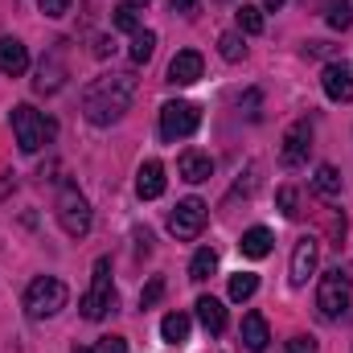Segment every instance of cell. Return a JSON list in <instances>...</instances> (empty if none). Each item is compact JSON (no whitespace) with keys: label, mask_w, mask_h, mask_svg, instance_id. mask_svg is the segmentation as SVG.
Returning <instances> with one entry per match:
<instances>
[{"label":"cell","mask_w":353,"mask_h":353,"mask_svg":"<svg viewBox=\"0 0 353 353\" xmlns=\"http://www.w3.org/2000/svg\"><path fill=\"white\" fill-rule=\"evenodd\" d=\"M132 94H136V79L132 74H103V79H94L87 87L83 111H87V119L94 128H107L132 107Z\"/></svg>","instance_id":"1"},{"label":"cell","mask_w":353,"mask_h":353,"mask_svg":"<svg viewBox=\"0 0 353 353\" xmlns=\"http://www.w3.org/2000/svg\"><path fill=\"white\" fill-rule=\"evenodd\" d=\"M66 300H70V292H66V283L54 279V275H37V279L25 288V312H29L33 321L58 316V312L66 308Z\"/></svg>","instance_id":"2"},{"label":"cell","mask_w":353,"mask_h":353,"mask_svg":"<svg viewBox=\"0 0 353 353\" xmlns=\"http://www.w3.org/2000/svg\"><path fill=\"white\" fill-rule=\"evenodd\" d=\"M58 222H62V230L70 239H83L90 230V201L70 181H62V193H58Z\"/></svg>","instance_id":"3"},{"label":"cell","mask_w":353,"mask_h":353,"mask_svg":"<svg viewBox=\"0 0 353 353\" xmlns=\"http://www.w3.org/2000/svg\"><path fill=\"white\" fill-rule=\"evenodd\" d=\"M350 296H353V283H350V275H345L341 267H333V271H325V275H321L316 308H321L325 316H341V312L350 308Z\"/></svg>","instance_id":"4"},{"label":"cell","mask_w":353,"mask_h":353,"mask_svg":"<svg viewBox=\"0 0 353 353\" xmlns=\"http://www.w3.org/2000/svg\"><path fill=\"white\" fill-rule=\"evenodd\" d=\"M111 304H115L111 263H107V259H99V263H94V275H90V292L83 296V316H87V321H103Z\"/></svg>","instance_id":"5"},{"label":"cell","mask_w":353,"mask_h":353,"mask_svg":"<svg viewBox=\"0 0 353 353\" xmlns=\"http://www.w3.org/2000/svg\"><path fill=\"white\" fill-rule=\"evenodd\" d=\"M12 132H17V144H21V152H37L46 140H50V123L29 107V103H21L17 111H12Z\"/></svg>","instance_id":"6"},{"label":"cell","mask_w":353,"mask_h":353,"mask_svg":"<svg viewBox=\"0 0 353 353\" xmlns=\"http://www.w3.org/2000/svg\"><path fill=\"white\" fill-rule=\"evenodd\" d=\"M197 123H201V115H197L193 103H181V99H176V103H165V107H161V136H165L169 144L193 136Z\"/></svg>","instance_id":"7"},{"label":"cell","mask_w":353,"mask_h":353,"mask_svg":"<svg viewBox=\"0 0 353 353\" xmlns=\"http://www.w3.org/2000/svg\"><path fill=\"white\" fill-rule=\"evenodd\" d=\"M205 218H210L205 201L185 197V201H176V210L169 214V230H173L176 239H197V234H201V226H205Z\"/></svg>","instance_id":"8"},{"label":"cell","mask_w":353,"mask_h":353,"mask_svg":"<svg viewBox=\"0 0 353 353\" xmlns=\"http://www.w3.org/2000/svg\"><path fill=\"white\" fill-rule=\"evenodd\" d=\"M308 148H312V119H296V123L288 128V136H283L279 161H283L288 169H296V165L308 161Z\"/></svg>","instance_id":"9"},{"label":"cell","mask_w":353,"mask_h":353,"mask_svg":"<svg viewBox=\"0 0 353 353\" xmlns=\"http://www.w3.org/2000/svg\"><path fill=\"white\" fill-rule=\"evenodd\" d=\"M321 87H325V94L333 103H350L353 99V70L345 62H329L325 74H321Z\"/></svg>","instance_id":"10"},{"label":"cell","mask_w":353,"mask_h":353,"mask_svg":"<svg viewBox=\"0 0 353 353\" xmlns=\"http://www.w3.org/2000/svg\"><path fill=\"white\" fill-rule=\"evenodd\" d=\"M316 259H321V243L316 239H300L296 251H292V283H308V275L316 271Z\"/></svg>","instance_id":"11"},{"label":"cell","mask_w":353,"mask_h":353,"mask_svg":"<svg viewBox=\"0 0 353 353\" xmlns=\"http://www.w3.org/2000/svg\"><path fill=\"white\" fill-rule=\"evenodd\" d=\"M201 66H205V62H201L197 50H181L173 62H169V83H173V87H189V83H197V79H201Z\"/></svg>","instance_id":"12"},{"label":"cell","mask_w":353,"mask_h":353,"mask_svg":"<svg viewBox=\"0 0 353 353\" xmlns=\"http://www.w3.org/2000/svg\"><path fill=\"white\" fill-rule=\"evenodd\" d=\"M25 70H29V50L17 37H0V74L21 79Z\"/></svg>","instance_id":"13"},{"label":"cell","mask_w":353,"mask_h":353,"mask_svg":"<svg viewBox=\"0 0 353 353\" xmlns=\"http://www.w3.org/2000/svg\"><path fill=\"white\" fill-rule=\"evenodd\" d=\"M136 193H140L144 201H152V197L165 193V165H161V161H144V165H140V173H136Z\"/></svg>","instance_id":"14"},{"label":"cell","mask_w":353,"mask_h":353,"mask_svg":"<svg viewBox=\"0 0 353 353\" xmlns=\"http://www.w3.org/2000/svg\"><path fill=\"white\" fill-rule=\"evenodd\" d=\"M197 321H201V329H205L210 337H218V333L226 329V308H222V300L201 296V300H197Z\"/></svg>","instance_id":"15"},{"label":"cell","mask_w":353,"mask_h":353,"mask_svg":"<svg viewBox=\"0 0 353 353\" xmlns=\"http://www.w3.org/2000/svg\"><path fill=\"white\" fill-rule=\"evenodd\" d=\"M176 173L185 176V181H210V173H214V161L205 157V152H181V161H176Z\"/></svg>","instance_id":"16"},{"label":"cell","mask_w":353,"mask_h":353,"mask_svg":"<svg viewBox=\"0 0 353 353\" xmlns=\"http://www.w3.org/2000/svg\"><path fill=\"white\" fill-rule=\"evenodd\" d=\"M267 341H271V333H267V321L259 316V312H247L243 316V345L251 353H263Z\"/></svg>","instance_id":"17"},{"label":"cell","mask_w":353,"mask_h":353,"mask_svg":"<svg viewBox=\"0 0 353 353\" xmlns=\"http://www.w3.org/2000/svg\"><path fill=\"white\" fill-rule=\"evenodd\" d=\"M271 243H275V239H271V230H267V226H251V230L243 234V243H239V247H243V255H247V259H263V255H271Z\"/></svg>","instance_id":"18"},{"label":"cell","mask_w":353,"mask_h":353,"mask_svg":"<svg viewBox=\"0 0 353 353\" xmlns=\"http://www.w3.org/2000/svg\"><path fill=\"white\" fill-rule=\"evenodd\" d=\"M62 79H66L62 62H58V58H41V66H37V83H33V87L41 90V94H54V90L62 87Z\"/></svg>","instance_id":"19"},{"label":"cell","mask_w":353,"mask_h":353,"mask_svg":"<svg viewBox=\"0 0 353 353\" xmlns=\"http://www.w3.org/2000/svg\"><path fill=\"white\" fill-rule=\"evenodd\" d=\"M189 329H193V325H189L185 312H169V316L161 321V337H165L169 345H185V341H189Z\"/></svg>","instance_id":"20"},{"label":"cell","mask_w":353,"mask_h":353,"mask_svg":"<svg viewBox=\"0 0 353 353\" xmlns=\"http://www.w3.org/2000/svg\"><path fill=\"white\" fill-rule=\"evenodd\" d=\"M152 54H157V33H152V29L132 33V62H136V66H144Z\"/></svg>","instance_id":"21"},{"label":"cell","mask_w":353,"mask_h":353,"mask_svg":"<svg viewBox=\"0 0 353 353\" xmlns=\"http://www.w3.org/2000/svg\"><path fill=\"white\" fill-rule=\"evenodd\" d=\"M259 292V275L255 271H239V275H230V300H251Z\"/></svg>","instance_id":"22"},{"label":"cell","mask_w":353,"mask_h":353,"mask_svg":"<svg viewBox=\"0 0 353 353\" xmlns=\"http://www.w3.org/2000/svg\"><path fill=\"white\" fill-rule=\"evenodd\" d=\"M214 271H218V251L201 247V251L193 255V263H189V279H197V283H201V279H210Z\"/></svg>","instance_id":"23"},{"label":"cell","mask_w":353,"mask_h":353,"mask_svg":"<svg viewBox=\"0 0 353 353\" xmlns=\"http://www.w3.org/2000/svg\"><path fill=\"white\" fill-rule=\"evenodd\" d=\"M312 189L325 193V197H337V193H341V173H337L333 165H321L316 176H312Z\"/></svg>","instance_id":"24"},{"label":"cell","mask_w":353,"mask_h":353,"mask_svg":"<svg viewBox=\"0 0 353 353\" xmlns=\"http://www.w3.org/2000/svg\"><path fill=\"white\" fill-rule=\"evenodd\" d=\"M111 25H115V29H123V33H140V29H144V25H140L136 4H119V8L111 12Z\"/></svg>","instance_id":"25"},{"label":"cell","mask_w":353,"mask_h":353,"mask_svg":"<svg viewBox=\"0 0 353 353\" xmlns=\"http://www.w3.org/2000/svg\"><path fill=\"white\" fill-rule=\"evenodd\" d=\"M218 54H222L226 62H243V58H247L243 33H222V37H218Z\"/></svg>","instance_id":"26"},{"label":"cell","mask_w":353,"mask_h":353,"mask_svg":"<svg viewBox=\"0 0 353 353\" xmlns=\"http://www.w3.org/2000/svg\"><path fill=\"white\" fill-rule=\"evenodd\" d=\"M239 29H243V33H259V29H263V8L243 4V8H239Z\"/></svg>","instance_id":"27"},{"label":"cell","mask_w":353,"mask_h":353,"mask_svg":"<svg viewBox=\"0 0 353 353\" xmlns=\"http://www.w3.org/2000/svg\"><path fill=\"white\" fill-rule=\"evenodd\" d=\"M161 296H165V279L157 275V279H152V283H148V288L140 292V308H152V304H157Z\"/></svg>","instance_id":"28"},{"label":"cell","mask_w":353,"mask_h":353,"mask_svg":"<svg viewBox=\"0 0 353 353\" xmlns=\"http://www.w3.org/2000/svg\"><path fill=\"white\" fill-rule=\"evenodd\" d=\"M350 21H353L350 4H333V8H329V25H333V29H350Z\"/></svg>","instance_id":"29"},{"label":"cell","mask_w":353,"mask_h":353,"mask_svg":"<svg viewBox=\"0 0 353 353\" xmlns=\"http://www.w3.org/2000/svg\"><path fill=\"white\" fill-rule=\"evenodd\" d=\"M296 201H300V197H296V189H292V185H283V189H279V210H283V218H296V214H300V210H296Z\"/></svg>","instance_id":"30"},{"label":"cell","mask_w":353,"mask_h":353,"mask_svg":"<svg viewBox=\"0 0 353 353\" xmlns=\"http://www.w3.org/2000/svg\"><path fill=\"white\" fill-rule=\"evenodd\" d=\"M70 4H74V0H37V8H41L46 17H66Z\"/></svg>","instance_id":"31"},{"label":"cell","mask_w":353,"mask_h":353,"mask_svg":"<svg viewBox=\"0 0 353 353\" xmlns=\"http://www.w3.org/2000/svg\"><path fill=\"white\" fill-rule=\"evenodd\" d=\"M94 353H128V341H123V337H103V341L94 345Z\"/></svg>","instance_id":"32"},{"label":"cell","mask_w":353,"mask_h":353,"mask_svg":"<svg viewBox=\"0 0 353 353\" xmlns=\"http://www.w3.org/2000/svg\"><path fill=\"white\" fill-rule=\"evenodd\" d=\"M288 353H316V341L312 337H292L288 341Z\"/></svg>","instance_id":"33"},{"label":"cell","mask_w":353,"mask_h":353,"mask_svg":"<svg viewBox=\"0 0 353 353\" xmlns=\"http://www.w3.org/2000/svg\"><path fill=\"white\" fill-rule=\"evenodd\" d=\"M197 0H173V12H193Z\"/></svg>","instance_id":"34"},{"label":"cell","mask_w":353,"mask_h":353,"mask_svg":"<svg viewBox=\"0 0 353 353\" xmlns=\"http://www.w3.org/2000/svg\"><path fill=\"white\" fill-rule=\"evenodd\" d=\"M263 8H267V12H279V8H283V0H263Z\"/></svg>","instance_id":"35"},{"label":"cell","mask_w":353,"mask_h":353,"mask_svg":"<svg viewBox=\"0 0 353 353\" xmlns=\"http://www.w3.org/2000/svg\"><path fill=\"white\" fill-rule=\"evenodd\" d=\"M74 353H94V350H87V345H79V350H74Z\"/></svg>","instance_id":"36"},{"label":"cell","mask_w":353,"mask_h":353,"mask_svg":"<svg viewBox=\"0 0 353 353\" xmlns=\"http://www.w3.org/2000/svg\"><path fill=\"white\" fill-rule=\"evenodd\" d=\"M128 4H136V8H140V4H148V0H128Z\"/></svg>","instance_id":"37"}]
</instances>
